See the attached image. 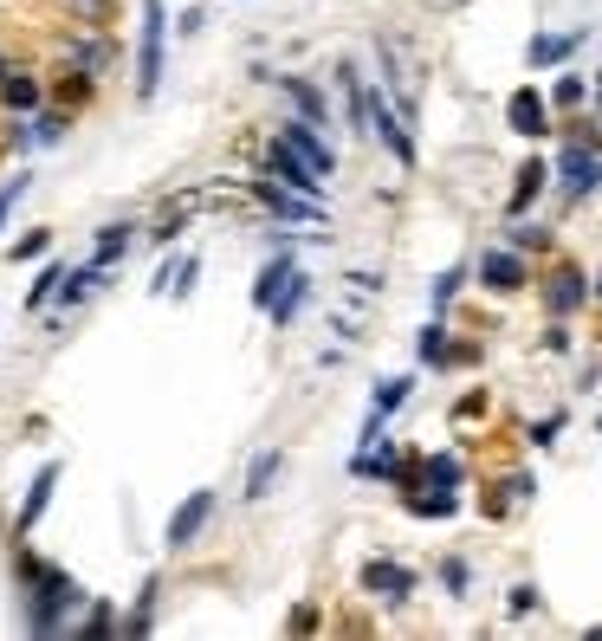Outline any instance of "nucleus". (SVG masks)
<instances>
[{"label":"nucleus","instance_id":"cd10ccee","mask_svg":"<svg viewBox=\"0 0 602 641\" xmlns=\"http://www.w3.org/2000/svg\"><path fill=\"white\" fill-rule=\"evenodd\" d=\"M415 350H421V363H428V370H441V363H454V350H447V331H441V324H428Z\"/></svg>","mask_w":602,"mask_h":641},{"label":"nucleus","instance_id":"5701e85b","mask_svg":"<svg viewBox=\"0 0 602 641\" xmlns=\"http://www.w3.org/2000/svg\"><path fill=\"white\" fill-rule=\"evenodd\" d=\"M104 65H111V39H104V33H78V39H72V72H91V78H98Z\"/></svg>","mask_w":602,"mask_h":641},{"label":"nucleus","instance_id":"f03ea898","mask_svg":"<svg viewBox=\"0 0 602 641\" xmlns=\"http://www.w3.org/2000/svg\"><path fill=\"white\" fill-rule=\"evenodd\" d=\"M162 59H169V7L143 0V39H136V98H156L162 91Z\"/></svg>","mask_w":602,"mask_h":641},{"label":"nucleus","instance_id":"412c9836","mask_svg":"<svg viewBox=\"0 0 602 641\" xmlns=\"http://www.w3.org/2000/svg\"><path fill=\"white\" fill-rule=\"evenodd\" d=\"M583 39H590V26H577V33H538L531 39V65H564Z\"/></svg>","mask_w":602,"mask_h":641},{"label":"nucleus","instance_id":"0eeeda50","mask_svg":"<svg viewBox=\"0 0 602 641\" xmlns=\"http://www.w3.org/2000/svg\"><path fill=\"white\" fill-rule=\"evenodd\" d=\"M208 518H214V493L201 486V493H188L182 506L169 512V531H162V544H169V551H188V544L208 531Z\"/></svg>","mask_w":602,"mask_h":641},{"label":"nucleus","instance_id":"58836bf2","mask_svg":"<svg viewBox=\"0 0 602 641\" xmlns=\"http://www.w3.org/2000/svg\"><path fill=\"white\" fill-rule=\"evenodd\" d=\"M201 26H208V7H188V13H182V26H175V33H201Z\"/></svg>","mask_w":602,"mask_h":641},{"label":"nucleus","instance_id":"a878e982","mask_svg":"<svg viewBox=\"0 0 602 641\" xmlns=\"http://www.w3.org/2000/svg\"><path fill=\"white\" fill-rule=\"evenodd\" d=\"M544 182H551V169H544V162H525V169H518V188H512V214H525L531 201L544 195Z\"/></svg>","mask_w":602,"mask_h":641},{"label":"nucleus","instance_id":"473e14b6","mask_svg":"<svg viewBox=\"0 0 602 641\" xmlns=\"http://www.w3.org/2000/svg\"><path fill=\"white\" fill-rule=\"evenodd\" d=\"M91 98V72H65V85H59V104H85Z\"/></svg>","mask_w":602,"mask_h":641},{"label":"nucleus","instance_id":"39448f33","mask_svg":"<svg viewBox=\"0 0 602 641\" xmlns=\"http://www.w3.org/2000/svg\"><path fill=\"white\" fill-rule=\"evenodd\" d=\"M253 201H259V208H272L285 227H292V221H311V227H324V201H318V195H298V188H285V182H266V175L253 182Z\"/></svg>","mask_w":602,"mask_h":641},{"label":"nucleus","instance_id":"7c9ffc66","mask_svg":"<svg viewBox=\"0 0 602 641\" xmlns=\"http://www.w3.org/2000/svg\"><path fill=\"white\" fill-rule=\"evenodd\" d=\"M441 583H447V596H467V583H473L467 557H447V564H441Z\"/></svg>","mask_w":602,"mask_h":641},{"label":"nucleus","instance_id":"4c0bfd02","mask_svg":"<svg viewBox=\"0 0 602 641\" xmlns=\"http://www.w3.org/2000/svg\"><path fill=\"white\" fill-rule=\"evenodd\" d=\"M499 493H512V499H531V493H538V480H531V473H512V480H505Z\"/></svg>","mask_w":602,"mask_h":641},{"label":"nucleus","instance_id":"6e6552de","mask_svg":"<svg viewBox=\"0 0 602 641\" xmlns=\"http://www.w3.org/2000/svg\"><path fill=\"white\" fill-rule=\"evenodd\" d=\"M363 590L382 596V603H408V596L421 590V577L402 570V564H389V557H369V564H363Z\"/></svg>","mask_w":602,"mask_h":641},{"label":"nucleus","instance_id":"9b49d317","mask_svg":"<svg viewBox=\"0 0 602 641\" xmlns=\"http://www.w3.org/2000/svg\"><path fill=\"white\" fill-rule=\"evenodd\" d=\"M583 298H590V279H583L577 266H557L551 285H544V305H551V318H570V311H583Z\"/></svg>","mask_w":602,"mask_h":641},{"label":"nucleus","instance_id":"c9c22d12","mask_svg":"<svg viewBox=\"0 0 602 641\" xmlns=\"http://www.w3.org/2000/svg\"><path fill=\"white\" fill-rule=\"evenodd\" d=\"M46 247H52V234H46V227H33V234H26L20 247H13V259H39Z\"/></svg>","mask_w":602,"mask_h":641},{"label":"nucleus","instance_id":"f8f14e48","mask_svg":"<svg viewBox=\"0 0 602 641\" xmlns=\"http://www.w3.org/2000/svg\"><path fill=\"white\" fill-rule=\"evenodd\" d=\"M52 486H59V460H46V467H39V480L26 486V506H20V518H13V531H20V538L39 525V512L52 506Z\"/></svg>","mask_w":602,"mask_h":641},{"label":"nucleus","instance_id":"423d86ee","mask_svg":"<svg viewBox=\"0 0 602 641\" xmlns=\"http://www.w3.org/2000/svg\"><path fill=\"white\" fill-rule=\"evenodd\" d=\"M279 143L292 149V156H305L311 169L324 175V182L337 175V149L324 143V124H305V117H292V124H279Z\"/></svg>","mask_w":602,"mask_h":641},{"label":"nucleus","instance_id":"4be33fe9","mask_svg":"<svg viewBox=\"0 0 602 641\" xmlns=\"http://www.w3.org/2000/svg\"><path fill=\"white\" fill-rule=\"evenodd\" d=\"M130 234H136V227H130V221H111V227H104V234H98V240H91V266H104V272H111V266H117V259H123V253H130Z\"/></svg>","mask_w":602,"mask_h":641},{"label":"nucleus","instance_id":"9d476101","mask_svg":"<svg viewBox=\"0 0 602 641\" xmlns=\"http://www.w3.org/2000/svg\"><path fill=\"white\" fill-rule=\"evenodd\" d=\"M531 279V272H525V253H512V247H499V253H486L480 259V285H486V292H518V285H525Z\"/></svg>","mask_w":602,"mask_h":641},{"label":"nucleus","instance_id":"f3484780","mask_svg":"<svg viewBox=\"0 0 602 641\" xmlns=\"http://www.w3.org/2000/svg\"><path fill=\"white\" fill-rule=\"evenodd\" d=\"M195 279H201V259H195V253H175L169 266L156 272V285H149V292H169V298H188V292H195Z\"/></svg>","mask_w":602,"mask_h":641},{"label":"nucleus","instance_id":"c85d7f7f","mask_svg":"<svg viewBox=\"0 0 602 641\" xmlns=\"http://www.w3.org/2000/svg\"><path fill=\"white\" fill-rule=\"evenodd\" d=\"M505 247H512V253H538V247H551V234H544L538 221H518L512 234H505Z\"/></svg>","mask_w":602,"mask_h":641},{"label":"nucleus","instance_id":"dca6fc26","mask_svg":"<svg viewBox=\"0 0 602 641\" xmlns=\"http://www.w3.org/2000/svg\"><path fill=\"white\" fill-rule=\"evenodd\" d=\"M505 117H512V130L518 136H544V130H551V117H544V98H538V91H512V104H505Z\"/></svg>","mask_w":602,"mask_h":641},{"label":"nucleus","instance_id":"4468645a","mask_svg":"<svg viewBox=\"0 0 602 641\" xmlns=\"http://www.w3.org/2000/svg\"><path fill=\"white\" fill-rule=\"evenodd\" d=\"M0 104H7V111H39V104H46V85H39L33 72H0Z\"/></svg>","mask_w":602,"mask_h":641},{"label":"nucleus","instance_id":"ea45409f","mask_svg":"<svg viewBox=\"0 0 602 641\" xmlns=\"http://www.w3.org/2000/svg\"><path fill=\"white\" fill-rule=\"evenodd\" d=\"M72 7L85 13V20H91V13H98V20H104V7H111V0H72Z\"/></svg>","mask_w":602,"mask_h":641},{"label":"nucleus","instance_id":"72a5a7b5","mask_svg":"<svg viewBox=\"0 0 602 641\" xmlns=\"http://www.w3.org/2000/svg\"><path fill=\"white\" fill-rule=\"evenodd\" d=\"M538 603H544V596H538V583H518V590L505 596V609H512V616H531Z\"/></svg>","mask_w":602,"mask_h":641},{"label":"nucleus","instance_id":"20e7f679","mask_svg":"<svg viewBox=\"0 0 602 641\" xmlns=\"http://www.w3.org/2000/svg\"><path fill=\"white\" fill-rule=\"evenodd\" d=\"M363 124H369V136H382V149H389L395 162H415V136H408V117L389 104V91L363 85Z\"/></svg>","mask_w":602,"mask_h":641},{"label":"nucleus","instance_id":"2f4dec72","mask_svg":"<svg viewBox=\"0 0 602 641\" xmlns=\"http://www.w3.org/2000/svg\"><path fill=\"white\" fill-rule=\"evenodd\" d=\"M460 279H467V272H460V266H447V272H441V279H434V311H447V305H454V292H460Z\"/></svg>","mask_w":602,"mask_h":641},{"label":"nucleus","instance_id":"b1692460","mask_svg":"<svg viewBox=\"0 0 602 641\" xmlns=\"http://www.w3.org/2000/svg\"><path fill=\"white\" fill-rule=\"evenodd\" d=\"M421 480H428V486H441V493H460L467 467H460V454H428V460H421Z\"/></svg>","mask_w":602,"mask_h":641},{"label":"nucleus","instance_id":"aec40b11","mask_svg":"<svg viewBox=\"0 0 602 641\" xmlns=\"http://www.w3.org/2000/svg\"><path fill=\"white\" fill-rule=\"evenodd\" d=\"M408 389H415L408 376H389V383H376V408H369V428H363V441H376V434H382V421H389L395 408L408 402Z\"/></svg>","mask_w":602,"mask_h":641},{"label":"nucleus","instance_id":"f257e3e1","mask_svg":"<svg viewBox=\"0 0 602 641\" xmlns=\"http://www.w3.org/2000/svg\"><path fill=\"white\" fill-rule=\"evenodd\" d=\"M20 577H33V596H26V629H33V635H65V629H72V609L85 603V590H78L65 570L33 564V557H20Z\"/></svg>","mask_w":602,"mask_h":641},{"label":"nucleus","instance_id":"79ce46f5","mask_svg":"<svg viewBox=\"0 0 602 641\" xmlns=\"http://www.w3.org/2000/svg\"><path fill=\"white\" fill-rule=\"evenodd\" d=\"M596 91H602V72H596Z\"/></svg>","mask_w":602,"mask_h":641},{"label":"nucleus","instance_id":"c03bdc74","mask_svg":"<svg viewBox=\"0 0 602 641\" xmlns=\"http://www.w3.org/2000/svg\"><path fill=\"white\" fill-rule=\"evenodd\" d=\"M596 428H602V421H596Z\"/></svg>","mask_w":602,"mask_h":641},{"label":"nucleus","instance_id":"a211bd4d","mask_svg":"<svg viewBox=\"0 0 602 641\" xmlns=\"http://www.w3.org/2000/svg\"><path fill=\"white\" fill-rule=\"evenodd\" d=\"M91 292H104V266H78V272H65V279H59V292H52V305H59V311H72V305H85Z\"/></svg>","mask_w":602,"mask_h":641},{"label":"nucleus","instance_id":"bb28decb","mask_svg":"<svg viewBox=\"0 0 602 641\" xmlns=\"http://www.w3.org/2000/svg\"><path fill=\"white\" fill-rule=\"evenodd\" d=\"M59 279H65V266H46L33 285H26V311H46L52 305V292H59Z\"/></svg>","mask_w":602,"mask_h":641},{"label":"nucleus","instance_id":"1a4fd4ad","mask_svg":"<svg viewBox=\"0 0 602 641\" xmlns=\"http://www.w3.org/2000/svg\"><path fill=\"white\" fill-rule=\"evenodd\" d=\"M266 169H272V175H279V182H285V188H298V195H318V201H324V175H318V169H311V162H305V156H292V149H285V143H279V136H272V143H266Z\"/></svg>","mask_w":602,"mask_h":641},{"label":"nucleus","instance_id":"c756f323","mask_svg":"<svg viewBox=\"0 0 602 641\" xmlns=\"http://www.w3.org/2000/svg\"><path fill=\"white\" fill-rule=\"evenodd\" d=\"M583 98H590V91H583V78H570V72L557 78V91H551V104H557V111H577Z\"/></svg>","mask_w":602,"mask_h":641},{"label":"nucleus","instance_id":"37998d69","mask_svg":"<svg viewBox=\"0 0 602 641\" xmlns=\"http://www.w3.org/2000/svg\"><path fill=\"white\" fill-rule=\"evenodd\" d=\"M0 72H7V59H0Z\"/></svg>","mask_w":602,"mask_h":641},{"label":"nucleus","instance_id":"e433bc0d","mask_svg":"<svg viewBox=\"0 0 602 641\" xmlns=\"http://www.w3.org/2000/svg\"><path fill=\"white\" fill-rule=\"evenodd\" d=\"M557 434H564V415H544V421H538V428H531V447H551V441H557Z\"/></svg>","mask_w":602,"mask_h":641},{"label":"nucleus","instance_id":"2eb2a0df","mask_svg":"<svg viewBox=\"0 0 602 641\" xmlns=\"http://www.w3.org/2000/svg\"><path fill=\"white\" fill-rule=\"evenodd\" d=\"M292 272H298V259H292V253H285V247H279V253H272V259H266V266H259V279H253V311H266V305H272V298H279V285H285V279H292Z\"/></svg>","mask_w":602,"mask_h":641},{"label":"nucleus","instance_id":"f704fd0d","mask_svg":"<svg viewBox=\"0 0 602 641\" xmlns=\"http://www.w3.org/2000/svg\"><path fill=\"white\" fill-rule=\"evenodd\" d=\"M26 182H33V175H13V182H0V227H7V214H13V201L26 195Z\"/></svg>","mask_w":602,"mask_h":641},{"label":"nucleus","instance_id":"ddd939ff","mask_svg":"<svg viewBox=\"0 0 602 641\" xmlns=\"http://www.w3.org/2000/svg\"><path fill=\"white\" fill-rule=\"evenodd\" d=\"M279 91L292 98V111L305 117V124H324V130H331V104H324V91L311 85V78H279Z\"/></svg>","mask_w":602,"mask_h":641},{"label":"nucleus","instance_id":"a19ab883","mask_svg":"<svg viewBox=\"0 0 602 641\" xmlns=\"http://www.w3.org/2000/svg\"><path fill=\"white\" fill-rule=\"evenodd\" d=\"M590 292H596V298H602V272H596V285H590Z\"/></svg>","mask_w":602,"mask_h":641},{"label":"nucleus","instance_id":"6ab92c4d","mask_svg":"<svg viewBox=\"0 0 602 641\" xmlns=\"http://www.w3.org/2000/svg\"><path fill=\"white\" fill-rule=\"evenodd\" d=\"M305 305H311V279H305V272H292V279L279 285V298H272V305H266V318H272V324H279V331H285V324H292V318H298V311H305Z\"/></svg>","mask_w":602,"mask_h":641},{"label":"nucleus","instance_id":"7ed1b4c3","mask_svg":"<svg viewBox=\"0 0 602 641\" xmlns=\"http://www.w3.org/2000/svg\"><path fill=\"white\" fill-rule=\"evenodd\" d=\"M551 175H557V188H564L570 201H583V195H596L602 188V149L590 143V136H570L564 149H557V162H551Z\"/></svg>","mask_w":602,"mask_h":641},{"label":"nucleus","instance_id":"393cba45","mask_svg":"<svg viewBox=\"0 0 602 641\" xmlns=\"http://www.w3.org/2000/svg\"><path fill=\"white\" fill-rule=\"evenodd\" d=\"M279 467H285V454H279V447H266V454L246 467V499H266L272 480H279Z\"/></svg>","mask_w":602,"mask_h":641}]
</instances>
